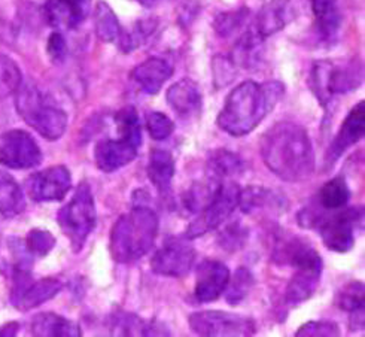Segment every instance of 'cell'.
Listing matches in <instances>:
<instances>
[{
	"mask_svg": "<svg viewBox=\"0 0 365 337\" xmlns=\"http://www.w3.org/2000/svg\"><path fill=\"white\" fill-rule=\"evenodd\" d=\"M61 288H63V283L57 278H43L35 282L31 281L14 306L21 311H30V309L39 308L48 300L54 298L61 291Z\"/></svg>",
	"mask_w": 365,
	"mask_h": 337,
	"instance_id": "603a6c76",
	"label": "cell"
},
{
	"mask_svg": "<svg viewBox=\"0 0 365 337\" xmlns=\"http://www.w3.org/2000/svg\"><path fill=\"white\" fill-rule=\"evenodd\" d=\"M115 126H117L118 136L125 138L131 142L142 145V127L139 121V115L135 106H125L121 108L115 114Z\"/></svg>",
	"mask_w": 365,
	"mask_h": 337,
	"instance_id": "d6a6232c",
	"label": "cell"
},
{
	"mask_svg": "<svg viewBox=\"0 0 365 337\" xmlns=\"http://www.w3.org/2000/svg\"><path fill=\"white\" fill-rule=\"evenodd\" d=\"M297 337H337L340 327L334 321H309L295 333Z\"/></svg>",
	"mask_w": 365,
	"mask_h": 337,
	"instance_id": "60d3db41",
	"label": "cell"
},
{
	"mask_svg": "<svg viewBox=\"0 0 365 337\" xmlns=\"http://www.w3.org/2000/svg\"><path fill=\"white\" fill-rule=\"evenodd\" d=\"M247 15H249V11L243 8L237 11H231V12H222L217 16V19H215L213 27L220 36L228 38L245 24Z\"/></svg>",
	"mask_w": 365,
	"mask_h": 337,
	"instance_id": "f35d334b",
	"label": "cell"
},
{
	"mask_svg": "<svg viewBox=\"0 0 365 337\" xmlns=\"http://www.w3.org/2000/svg\"><path fill=\"white\" fill-rule=\"evenodd\" d=\"M57 223L63 234L69 239L73 252L84 248L97 224L94 197L87 182H81L69 203L58 211Z\"/></svg>",
	"mask_w": 365,
	"mask_h": 337,
	"instance_id": "5b68a950",
	"label": "cell"
},
{
	"mask_svg": "<svg viewBox=\"0 0 365 337\" xmlns=\"http://www.w3.org/2000/svg\"><path fill=\"white\" fill-rule=\"evenodd\" d=\"M336 305L349 313L364 312V283L359 281L346 283L336 297Z\"/></svg>",
	"mask_w": 365,
	"mask_h": 337,
	"instance_id": "d590c367",
	"label": "cell"
},
{
	"mask_svg": "<svg viewBox=\"0 0 365 337\" xmlns=\"http://www.w3.org/2000/svg\"><path fill=\"white\" fill-rule=\"evenodd\" d=\"M246 239H247V230L243 228V226H240L239 223H235L222 230L220 236V245L227 252H236L245 245Z\"/></svg>",
	"mask_w": 365,
	"mask_h": 337,
	"instance_id": "b9f144b4",
	"label": "cell"
},
{
	"mask_svg": "<svg viewBox=\"0 0 365 337\" xmlns=\"http://www.w3.org/2000/svg\"><path fill=\"white\" fill-rule=\"evenodd\" d=\"M24 243L31 257H45L56 246V238L46 230L33 228L27 234V239Z\"/></svg>",
	"mask_w": 365,
	"mask_h": 337,
	"instance_id": "74e56055",
	"label": "cell"
},
{
	"mask_svg": "<svg viewBox=\"0 0 365 337\" xmlns=\"http://www.w3.org/2000/svg\"><path fill=\"white\" fill-rule=\"evenodd\" d=\"M169 106L180 118L195 116L202 111V93L197 84L191 79H180L175 82L165 94Z\"/></svg>",
	"mask_w": 365,
	"mask_h": 337,
	"instance_id": "ac0fdd59",
	"label": "cell"
},
{
	"mask_svg": "<svg viewBox=\"0 0 365 337\" xmlns=\"http://www.w3.org/2000/svg\"><path fill=\"white\" fill-rule=\"evenodd\" d=\"M31 333L38 337H79L81 328L76 323L57 313L43 312L31 319Z\"/></svg>",
	"mask_w": 365,
	"mask_h": 337,
	"instance_id": "44dd1931",
	"label": "cell"
},
{
	"mask_svg": "<svg viewBox=\"0 0 365 337\" xmlns=\"http://www.w3.org/2000/svg\"><path fill=\"white\" fill-rule=\"evenodd\" d=\"M173 75V66L164 59L149 57L136 66L131 78L146 94H157L164 82Z\"/></svg>",
	"mask_w": 365,
	"mask_h": 337,
	"instance_id": "e0dca14e",
	"label": "cell"
},
{
	"mask_svg": "<svg viewBox=\"0 0 365 337\" xmlns=\"http://www.w3.org/2000/svg\"><path fill=\"white\" fill-rule=\"evenodd\" d=\"M72 187V175L66 166H53L29 176L26 188L33 201H60Z\"/></svg>",
	"mask_w": 365,
	"mask_h": 337,
	"instance_id": "7c38bea8",
	"label": "cell"
},
{
	"mask_svg": "<svg viewBox=\"0 0 365 337\" xmlns=\"http://www.w3.org/2000/svg\"><path fill=\"white\" fill-rule=\"evenodd\" d=\"M19 328H20V326L15 323L6 324L4 328H0V336H15L16 331H19Z\"/></svg>",
	"mask_w": 365,
	"mask_h": 337,
	"instance_id": "ee69618b",
	"label": "cell"
},
{
	"mask_svg": "<svg viewBox=\"0 0 365 337\" xmlns=\"http://www.w3.org/2000/svg\"><path fill=\"white\" fill-rule=\"evenodd\" d=\"M195 261V249L188 238L172 236L168 238L151 260L153 272L160 276H187Z\"/></svg>",
	"mask_w": 365,
	"mask_h": 337,
	"instance_id": "30bf717a",
	"label": "cell"
},
{
	"mask_svg": "<svg viewBox=\"0 0 365 337\" xmlns=\"http://www.w3.org/2000/svg\"><path fill=\"white\" fill-rule=\"evenodd\" d=\"M284 84L277 81H245L231 91L217 118L218 127L230 136L242 138L254 131L284 94Z\"/></svg>",
	"mask_w": 365,
	"mask_h": 337,
	"instance_id": "7a4b0ae2",
	"label": "cell"
},
{
	"mask_svg": "<svg viewBox=\"0 0 365 337\" xmlns=\"http://www.w3.org/2000/svg\"><path fill=\"white\" fill-rule=\"evenodd\" d=\"M240 187L236 182L224 181L218 185L212 200L197 213L195 220L185 231V238L195 239L222 226L239 206Z\"/></svg>",
	"mask_w": 365,
	"mask_h": 337,
	"instance_id": "52a82bcc",
	"label": "cell"
},
{
	"mask_svg": "<svg viewBox=\"0 0 365 337\" xmlns=\"http://www.w3.org/2000/svg\"><path fill=\"white\" fill-rule=\"evenodd\" d=\"M15 106L23 120L48 141L60 139L68 129V114L49 102L36 87L21 86Z\"/></svg>",
	"mask_w": 365,
	"mask_h": 337,
	"instance_id": "277c9868",
	"label": "cell"
},
{
	"mask_svg": "<svg viewBox=\"0 0 365 337\" xmlns=\"http://www.w3.org/2000/svg\"><path fill=\"white\" fill-rule=\"evenodd\" d=\"M158 216L146 205H136L121 215L110 230L109 251L113 261L130 264L145 257L158 236Z\"/></svg>",
	"mask_w": 365,
	"mask_h": 337,
	"instance_id": "3957f363",
	"label": "cell"
},
{
	"mask_svg": "<svg viewBox=\"0 0 365 337\" xmlns=\"http://www.w3.org/2000/svg\"><path fill=\"white\" fill-rule=\"evenodd\" d=\"M310 5L319 38L325 42L334 39L341 26L337 0H310Z\"/></svg>",
	"mask_w": 365,
	"mask_h": 337,
	"instance_id": "ffe728a7",
	"label": "cell"
},
{
	"mask_svg": "<svg viewBox=\"0 0 365 337\" xmlns=\"http://www.w3.org/2000/svg\"><path fill=\"white\" fill-rule=\"evenodd\" d=\"M365 130V102H359L347 114L334 141L331 142L325 161L333 166L349 148L356 145L364 138Z\"/></svg>",
	"mask_w": 365,
	"mask_h": 337,
	"instance_id": "9a60e30c",
	"label": "cell"
},
{
	"mask_svg": "<svg viewBox=\"0 0 365 337\" xmlns=\"http://www.w3.org/2000/svg\"><path fill=\"white\" fill-rule=\"evenodd\" d=\"M26 209V200L20 185L15 179L0 171V213L4 218H14Z\"/></svg>",
	"mask_w": 365,
	"mask_h": 337,
	"instance_id": "83f0119b",
	"label": "cell"
},
{
	"mask_svg": "<svg viewBox=\"0 0 365 337\" xmlns=\"http://www.w3.org/2000/svg\"><path fill=\"white\" fill-rule=\"evenodd\" d=\"M110 331L113 336H169L168 330H161L153 323L125 312L113 315Z\"/></svg>",
	"mask_w": 365,
	"mask_h": 337,
	"instance_id": "484cf974",
	"label": "cell"
},
{
	"mask_svg": "<svg viewBox=\"0 0 365 337\" xmlns=\"http://www.w3.org/2000/svg\"><path fill=\"white\" fill-rule=\"evenodd\" d=\"M157 23L153 20H145V21H139L136 23V26L133 27L128 31H123L118 38L120 41V48L123 53H131L138 49L148 38L151 33L155 30Z\"/></svg>",
	"mask_w": 365,
	"mask_h": 337,
	"instance_id": "8d00e7d4",
	"label": "cell"
},
{
	"mask_svg": "<svg viewBox=\"0 0 365 337\" xmlns=\"http://www.w3.org/2000/svg\"><path fill=\"white\" fill-rule=\"evenodd\" d=\"M220 183L221 182L213 179H209L207 182H194L191 188H188L187 193L182 196V205L190 213L197 215L212 200Z\"/></svg>",
	"mask_w": 365,
	"mask_h": 337,
	"instance_id": "1f68e13d",
	"label": "cell"
},
{
	"mask_svg": "<svg viewBox=\"0 0 365 337\" xmlns=\"http://www.w3.org/2000/svg\"><path fill=\"white\" fill-rule=\"evenodd\" d=\"M351 198V188L343 176H336L325 182L317 197V206L321 211L336 212L343 209Z\"/></svg>",
	"mask_w": 365,
	"mask_h": 337,
	"instance_id": "d4e9b609",
	"label": "cell"
},
{
	"mask_svg": "<svg viewBox=\"0 0 365 337\" xmlns=\"http://www.w3.org/2000/svg\"><path fill=\"white\" fill-rule=\"evenodd\" d=\"M23 86V74L19 64L8 56L0 54V99H6Z\"/></svg>",
	"mask_w": 365,
	"mask_h": 337,
	"instance_id": "e575fe53",
	"label": "cell"
},
{
	"mask_svg": "<svg viewBox=\"0 0 365 337\" xmlns=\"http://www.w3.org/2000/svg\"><path fill=\"white\" fill-rule=\"evenodd\" d=\"M46 51H48L49 59H51L54 63L64 61L66 56H68V44H66L61 33L56 31L51 36H49Z\"/></svg>",
	"mask_w": 365,
	"mask_h": 337,
	"instance_id": "7bdbcfd3",
	"label": "cell"
},
{
	"mask_svg": "<svg viewBox=\"0 0 365 337\" xmlns=\"http://www.w3.org/2000/svg\"><path fill=\"white\" fill-rule=\"evenodd\" d=\"M255 279L252 273L247 271L246 267H239L235 272L233 278L230 276L228 285H227V303L231 306H237L242 301L246 300V297L254 288Z\"/></svg>",
	"mask_w": 365,
	"mask_h": 337,
	"instance_id": "836d02e7",
	"label": "cell"
},
{
	"mask_svg": "<svg viewBox=\"0 0 365 337\" xmlns=\"http://www.w3.org/2000/svg\"><path fill=\"white\" fill-rule=\"evenodd\" d=\"M261 157L272 173L287 182L307 181L317 168L306 129L291 121L277 123L264 134Z\"/></svg>",
	"mask_w": 365,
	"mask_h": 337,
	"instance_id": "6da1fadb",
	"label": "cell"
},
{
	"mask_svg": "<svg viewBox=\"0 0 365 337\" xmlns=\"http://www.w3.org/2000/svg\"><path fill=\"white\" fill-rule=\"evenodd\" d=\"M146 173L158 193H169L172 187V179L175 176L173 156L165 149H153L151 154H149Z\"/></svg>",
	"mask_w": 365,
	"mask_h": 337,
	"instance_id": "7402d4cb",
	"label": "cell"
},
{
	"mask_svg": "<svg viewBox=\"0 0 365 337\" xmlns=\"http://www.w3.org/2000/svg\"><path fill=\"white\" fill-rule=\"evenodd\" d=\"M364 209H340L337 213L324 215L318 224V230L324 245L334 252H349L355 245V228L361 224Z\"/></svg>",
	"mask_w": 365,
	"mask_h": 337,
	"instance_id": "9c48e42d",
	"label": "cell"
},
{
	"mask_svg": "<svg viewBox=\"0 0 365 337\" xmlns=\"http://www.w3.org/2000/svg\"><path fill=\"white\" fill-rule=\"evenodd\" d=\"M138 4H140L142 6H146V8H149V6H154L155 4H158L160 0H136Z\"/></svg>",
	"mask_w": 365,
	"mask_h": 337,
	"instance_id": "f6af8a7d",
	"label": "cell"
},
{
	"mask_svg": "<svg viewBox=\"0 0 365 337\" xmlns=\"http://www.w3.org/2000/svg\"><path fill=\"white\" fill-rule=\"evenodd\" d=\"M146 129L154 141H164L172 136L175 123L163 112H149L146 115Z\"/></svg>",
	"mask_w": 365,
	"mask_h": 337,
	"instance_id": "ab89813d",
	"label": "cell"
},
{
	"mask_svg": "<svg viewBox=\"0 0 365 337\" xmlns=\"http://www.w3.org/2000/svg\"><path fill=\"white\" fill-rule=\"evenodd\" d=\"M285 6L282 4L273 2L265 5L255 20L254 29L261 38H269L273 33L279 31L285 27L287 19H285Z\"/></svg>",
	"mask_w": 365,
	"mask_h": 337,
	"instance_id": "f546056e",
	"label": "cell"
},
{
	"mask_svg": "<svg viewBox=\"0 0 365 337\" xmlns=\"http://www.w3.org/2000/svg\"><path fill=\"white\" fill-rule=\"evenodd\" d=\"M284 205H285V200L273 190L264 188V187H255V185L240 188L239 206L245 213H252L261 209H280Z\"/></svg>",
	"mask_w": 365,
	"mask_h": 337,
	"instance_id": "cb8c5ba5",
	"label": "cell"
},
{
	"mask_svg": "<svg viewBox=\"0 0 365 337\" xmlns=\"http://www.w3.org/2000/svg\"><path fill=\"white\" fill-rule=\"evenodd\" d=\"M94 24L98 39L103 42L118 41L121 35V26L113 9L106 2L97 4L94 12Z\"/></svg>",
	"mask_w": 365,
	"mask_h": 337,
	"instance_id": "4dcf8cb0",
	"label": "cell"
},
{
	"mask_svg": "<svg viewBox=\"0 0 365 337\" xmlns=\"http://www.w3.org/2000/svg\"><path fill=\"white\" fill-rule=\"evenodd\" d=\"M43 12L51 27L72 30L86 21L90 14V0H48Z\"/></svg>",
	"mask_w": 365,
	"mask_h": 337,
	"instance_id": "2e32d148",
	"label": "cell"
},
{
	"mask_svg": "<svg viewBox=\"0 0 365 337\" xmlns=\"http://www.w3.org/2000/svg\"><path fill=\"white\" fill-rule=\"evenodd\" d=\"M207 171L210 179L224 182L228 178H233L243 172V161L239 156L227 149L212 151L207 159Z\"/></svg>",
	"mask_w": 365,
	"mask_h": 337,
	"instance_id": "4316f807",
	"label": "cell"
},
{
	"mask_svg": "<svg viewBox=\"0 0 365 337\" xmlns=\"http://www.w3.org/2000/svg\"><path fill=\"white\" fill-rule=\"evenodd\" d=\"M362 72L359 66H336L331 61H317L310 72V89L322 106H328L337 94L359 87Z\"/></svg>",
	"mask_w": 365,
	"mask_h": 337,
	"instance_id": "8992f818",
	"label": "cell"
},
{
	"mask_svg": "<svg viewBox=\"0 0 365 337\" xmlns=\"http://www.w3.org/2000/svg\"><path fill=\"white\" fill-rule=\"evenodd\" d=\"M228 267L218 260H205L197 267L194 296L198 303H212L225 291L230 281Z\"/></svg>",
	"mask_w": 365,
	"mask_h": 337,
	"instance_id": "4fadbf2b",
	"label": "cell"
},
{
	"mask_svg": "<svg viewBox=\"0 0 365 337\" xmlns=\"http://www.w3.org/2000/svg\"><path fill=\"white\" fill-rule=\"evenodd\" d=\"M188 323L192 333L205 337H249L257 333L254 319L224 311L195 312Z\"/></svg>",
	"mask_w": 365,
	"mask_h": 337,
	"instance_id": "ba28073f",
	"label": "cell"
},
{
	"mask_svg": "<svg viewBox=\"0 0 365 337\" xmlns=\"http://www.w3.org/2000/svg\"><path fill=\"white\" fill-rule=\"evenodd\" d=\"M42 163V151L31 134L9 130L0 134V164L11 168H31Z\"/></svg>",
	"mask_w": 365,
	"mask_h": 337,
	"instance_id": "8fae6325",
	"label": "cell"
},
{
	"mask_svg": "<svg viewBox=\"0 0 365 337\" xmlns=\"http://www.w3.org/2000/svg\"><path fill=\"white\" fill-rule=\"evenodd\" d=\"M322 268L324 266L295 268V273L288 282L287 291H285V300L288 305L291 306L302 305V303L307 301L314 294V291L318 290V285L321 281Z\"/></svg>",
	"mask_w": 365,
	"mask_h": 337,
	"instance_id": "d6986e66",
	"label": "cell"
},
{
	"mask_svg": "<svg viewBox=\"0 0 365 337\" xmlns=\"http://www.w3.org/2000/svg\"><path fill=\"white\" fill-rule=\"evenodd\" d=\"M139 148L138 144L121 136L117 139H103L94 146V161L98 171L105 173L117 172L121 167L136 160Z\"/></svg>",
	"mask_w": 365,
	"mask_h": 337,
	"instance_id": "5bb4252c",
	"label": "cell"
},
{
	"mask_svg": "<svg viewBox=\"0 0 365 337\" xmlns=\"http://www.w3.org/2000/svg\"><path fill=\"white\" fill-rule=\"evenodd\" d=\"M264 38H261L255 29H249L245 35L239 39L236 44L233 53L230 56L231 63L240 67H254L259 61L261 56V46H262Z\"/></svg>",
	"mask_w": 365,
	"mask_h": 337,
	"instance_id": "f1b7e54d",
	"label": "cell"
}]
</instances>
